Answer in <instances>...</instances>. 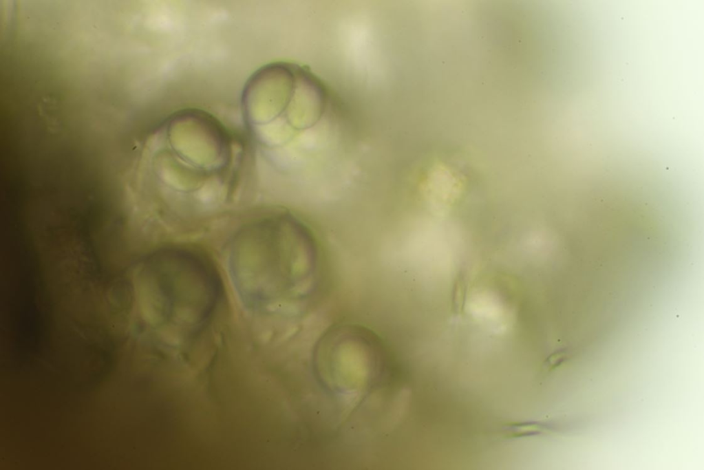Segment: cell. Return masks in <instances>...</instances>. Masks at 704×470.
Listing matches in <instances>:
<instances>
[{
    "mask_svg": "<svg viewBox=\"0 0 704 470\" xmlns=\"http://www.w3.org/2000/svg\"><path fill=\"white\" fill-rule=\"evenodd\" d=\"M227 255L234 288L250 310L299 316L322 298L326 272L317 239L290 212L275 211L244 224Z\"/></svg>",
    "mask_w": 704,
    "mask_h": 470,
    "instance_id": "obj_3",
    "label": "cell"
},
{
    "mask_svg": "<svg viewBox=\"0 0 704 470\" xmlns=\"http://www.w3.org/2000/svg\"><path fill=\"white\" fill-rule=\"evenodd\" d=\"M247 171L242 142L219 119L198 108L175 111L148 134L139 155L121 174L120 206H149L204 215L238 197Z\"/></svg>",
    "mask_w": 704,
    "mask_h": 470,
    "instance_id": "obj_1",
    "label": "cell"
},
{
    "mask_svg": "<svg viewBox=\"0 0 704 470\" xmlns=\"http://www.w3.org/2000/svg\"><path fill=\"white\" fill-rule=\"evenodd\" d=\"M240 105L248 136L278 173L303 178L332 158L338 117L327 89L306 67L284 61L260 67L246 81Z\"/></svg>",
    "mask_w": 704,
    "mask_h": 470,
    "instance_id": "obj_2",
    "label": "cell"
}]
</instances>
